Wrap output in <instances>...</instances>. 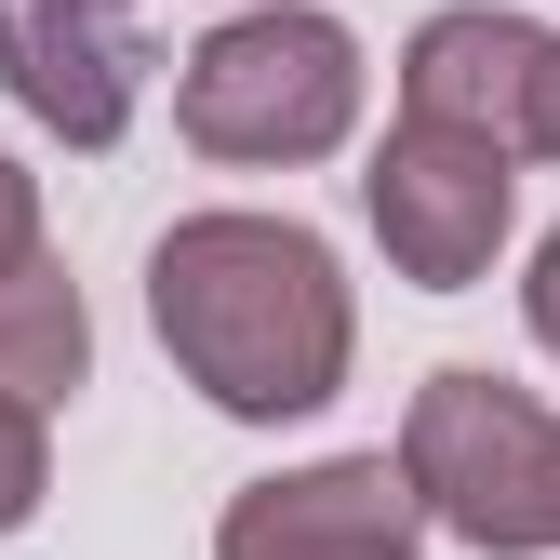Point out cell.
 I'll list each match as a JSON object with an SVG mask.
<instances>
[{"mask_svg":"<svg viewBox=\"0 0 560 560\" xmlns=\"http://www.w3.org/2000/svg\"><path fill=\"white\" fill-rule=\"evenodd\" d=\"M521 320H534V347L560 361V228L534 241V267H521Z\"/></svg>","mask_w":560,"mask_h":560,"instance_id":"obj_11","label":"cell"},{"mask_svg":"<svg viewBox=\"0 0 560 560\" xmlns=\"http://www.w3.org/2000/svg\"><path fill=\"white\" fill-rule=\"evenodd\" d=\"M547 40H560V27L508 14V0H441V14L400 40V120H441V133H494V148H521L534 81H547Z\"/></svg>","mask_w":560,"mask_h":560,"instance_id":"obj_7","label":"cell"},{"mask_svg":"<svg viewBox=\"0 0 560 560\" xmlns=\"http://www.w3.org/2000/svg\"><path fill=\"white\" fill-rule=\"evenodd\" d=\"M547 547H560V441H547Z\"/></svg>","mask_w":560,"mask_h":560,"instance_id":"obj_13","label":"cell"},{"mask_svg":"<svg viewBox=\"0 0 560 560\" xmlns=\"http://www.w3.org/2000/svg\"><path fill=\"white\" fill-rule=\"evenodd\" d=\"M148 334L228 428H307L361 361V294L307 214H174L148 254Z\"/></svg>","mask_w":560,"mask_h":560,"instance_id":"obj_1","label":"cell"},{"mask_svg":"<svg viewBox=\"0 0 560 560\" xmlns=\"http://www.w3.org/2000/svg\"><path fill=\"white\" fill-rule=\"evenodd\" d=\"M361 27L320 14V0H254V14H214L174 67V133L228 174H307L361 133Z\"/></svg>","mask_w":560,"mask_h":560,"instance_id":"obj_2","label":"cell"},{"mask_svg":"<svg viewBox=\"0 0 560 560\" xmlns=\"http://www.w3.org/2000/svg\"><path fill=\"white\" fill-rule=\"evenodd\" d=\"M361 214H374V241L413 294H467V280H494V254L521 228V148L441 133V120H387V148L361 174Z\"/></svg>","mask_w":560,"mask_h":560,"instance_id":"obj_4","label":"cell"},{"mask_svg":"<svg viewBox=\"0 0 560 560\" xmlns=\"http://www.w3.org/2000/svg\"><path fill=\"white\" fill-rule=\"evenodd\" d=\"M547 441H560V413L534 387L480 374V361H441L413 387V413H400V480L454 547L547 560Z\"/></svg>","mask_w":560,"mask_h":560,"instance_id":"obj_3","label":"cell"},{"mask_svg":"<svg viewBox=\"0 0 560 560\" xmlns=\"http://www.w3.org/2000/svg\"><path fill=\"white\" fill-rule=\"evenodd\" d=\"M228 14H254V0H228Z\"/></svg>","mask_w":560,"mask_h":560,"instance_id":"obj_14","label":"cell"},{"mask_svg":"<svg viewBox=\"0 0 560 560\" xmlns=\"http://www.w3.org/2000/svg\"><path fill=\"white\" fill-rule=\"evenodd\" d=\"M214 560H428V508H413L400 454H320L241 480L214 508Z\"/></svg>","mask_w":560,"mask_h":560,"instance_id":"obj_5","label":"cell"},{"mask_svg":"<svg viewBox=\"0 0 560 560\" xmlns=\"http://www.w3.org/2000/svg\"><path fill=\"white\" fill-rule=\"evenodd\" d=\"M81 387H94V307H81V280L40 254L27 280H0V400L54 413Z\"/></svg>","mask_w":560,"mask_h":560,"instance_id":"obj_8","label":"cell"},{"mask_svg":"<svg viewBox=\"0 0 560 560\" xmlns=\"http://www.w3.org/2000/svg\"><path fill=\"white\" fill-rule=\"evenodd\" d=\"M0 94L67 148H120L133 94H148L133 0H0Z\"/></svg>","mask_w":560,"mask_h":560,"instance_id":"obj_6","label":"cell"},{"mask_svg":"<svg viewBox=\"0 0 560 560\" xmlns=\"http://www.w3.org/2000/svg\"><path fill=\"white\" fill-rule=\"evenodd\" d=\"M40 494H54V413L0 400V534H27V521H40Z\"/></svg>","mask_w":560,"mask_h":560,"instance_id":"obj_9","label":"cell"},{"mask_svg":"<svg viewBox=\"0 0 560 560\" xmlns=\"http://www.w3.org/2000/svg\"><path fill=\"white\" fill-rule=\"evenodd\" d=\"M521 148L560 161V40H547V81H534V120H521Z\"/></svg>","mask_w":560,"mask_h":560,"instance_id":"obj_12","label":"cell"},{"mask_svg":"<svg viewBox=\"0 0 560 560\" xmlns=\"http://www.w3.org/2000/svg\"><path fill=\"white\" fill-rule=\"evenodd\" d=\"M40 267V174L0 148V280H27Z\"/></svg>","mask_w":560,"mask_h":560,"instance_id":"obj_10","label":"cell"}]
</instances>
